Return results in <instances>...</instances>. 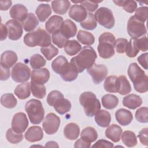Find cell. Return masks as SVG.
<instances>
[{
	"mask_svg": "<svg viewBox=\"0 0 148 148\" xmlns=\"http://www.w3.org/2000/svg\"><path fill=\"white\" fill-rule=\"evenodd\" d=\"M97 57V53L92 47L84 46L77 56L71 58L70 62L75 65L78 72L80 73L92 66Z\"/></svg>",
	"mask_w": 148,
	"mask_h": 148,
	"instance_id": "6da1fadb",
	"label": "cell"
},
{
	"mask_svg": "<svg viewBox=\"0 0 148 148\" xmlns=\"http://www.w3.org/2000/svg\"><path fill=\"white\" fill-rule=\"evenodd\" d=\"M128 75L136 91L140 93H145L147 91L148 77L136 63L133 62L129 65Z\"/></svg>",
	"mask_w": 148,
	"mask_h": 148,
	"instance_id": "7a4b0ae2",
	"label": "cell"
},
{
	"mask_svg": "<svg viewBox=\"0 0 148 148\" xmlns=\"http://www.w3.org/2000/svg\"><path fill=\"white\" fill-rule=\"evenodd\" d=\"M24 42L28 47H45L51 45V36L45 29L39 28L27 34L24 37Z\"/></svg>",
	"mask_w": 148,
	"mask_h": 148,
	"instance_id": "3957f363",
	"label": "cell"
},
{
	"mask_svg": "<svg viewBox=\"0 0 148 148\" xmlns=\"http://www.w3.org/2000/svg\"><path fill=\"white\" fill-rule=\"evenodd\" d=\"M114 42L115 37L113 34L110 32H104L99 36L97 49L100 57L108 59L114 56L115 53Z\"/></svg>",
	"mask_w": 148,
	"mask_h": 148,
	"instance_id": "277c9868",
	"label": "cell"
},
{
	"mask_svg": "<svg viewBox=\"0 0 148 148\" xmlns=\"http://www.w3.org/2000/svg\"><path fill=\"white\" fill-rule=\"evenodd\" d=\"M79 102L83 107L86 114L88 117H92L100 110L101 103L95 94L87 91L82 93L79 97Z\"/></svg>",
	"mask_w": 148,
	"mask_h": 148,
	"instance_id": "5b68a950",
	"label": "cell"
},
{
	"mask_svg": "<svg viewBox=\"0 0 148 148\" xmlns=\"http://www.w3.org/2000/svg\"><path fill=\"white\" fill-rule=\"evenodd\" d=\"M25 110L32 124H39L43 120L45 110L40 101L35 99L29 100L25 103Z\"/></svg>",
	"mask_w": 148,
	"mask_h": 148,
	"instance_id": "8992f818",
	"label": "cell"
},
{
	"mask_svg": "<svg viewBox=\"0 0 148 148\" xmlns=\"http://www.w3.org/2000/svg\"><path fill=\"white\" fill-rule=\"evenodd\" d=\"M94 16L96 21L103 27L111 29L114 27L115 20L113 12L110 9L105 7L99 8Z\"/></svg>",
	"mask_w": 148,
	"mask_h": 148,
	"instance_id": "52a82bcc",
	"label": "cell"
},
{
	"mask_svg": "<svg viewBox=\"0 0 148 148\" xmlns=\"http://www.w3.org/2000/svg\"><path fill=\"white\" fill-rule=\"evenodd\" d=\"M127 32L132 38H138L147 33V29L143 22L132 16L128 20Z\"/></svg>",
	"mask_w": 148,
	"mask_h": 148,
	"instance_id": "ba28073f",
	"label": "cell"
},
{
	"mask_svg": "<svg viewBox=\"0 0 148 148\" xmlns=\"http://www.w3.org/2000/svg\"><path fill=\"white\" fill-rule=\"evenodd\" d=\"M31 70L29 68L22 62L17 63L12 69V79L17 83H24L29 79Z\"/></svg>",
	"mask_w": 148,
	"mask_h": 148,
	"instance_id": "9c48e42d",
	"label": "cell"
},
{
	"mask_svg": "<svg viewBox=\"0 0 148 148\" xmlns=\"http://www.w3.org/2000/svg\"><path fill=\"white\" fill-rule=\"evenodd\" d=\"M60 122V119L58 116L53 113H49L43 121V129L47 134L53 135L58 131Z\"/></svg>",
	"mask_w": 148,
	"mask_h": 148,
	"instance_id": "30bf717a",
	"label": "cell"
},
{
	"mask_svg": "<svg viewBox=\"0 0 148 148\" xmlns=\"http://www.w3.org/2000/svg\"><path fill=\"white\" fill-rule=\"evenodd\" d=\"M88 73L91 76L93 82L97 84L101 83L108 75V68L103 64H94L92 66L87 69Z\"/></svg>",
	"mask_w": 148,
	"mask_h": 148,
	"instance_id": "8fae6325",
	"label": "cell"
},
{
	"mask_svg": "<svg viewBox=\"0 0 148 148\" xmlns=\"http://www.w3.org/2000/svg\"><path fill=\"white\" fill-rule=\"evenodd\" d=\"M28 125V120L27 116L23 112L16 113L12 120V129L16 132L22 134Z\"/></svg>",
	"mask_w": 148,
	"mask_h": 148,
	"instance_id": "7c38bea8",
	"label": "cell"
},
{
	"mask_svg": "<svg viewBox=\"0 0 148 148\" xmlns=\"http://www.w3.org/2000/svg\"><path fill=\"white\" fill-rule=\"evenodd\" d=\"M8 32V38L12 40H17L22 36L23 27L21 23L15 20H10L5 24Z\"/></svg>",
	"mask_w": 148,
	"mask_h": 148,
	"instance_id": "4fadbf2b",
	"label": "cell"
},
{
	"mask_svg": "<svg viewBox=\"0 0 148 148\" xmlns=\"http://www.w3.org/2000/svg\"><path fill=\"white\" fill-rule=\"evenodd\" d=\"M10 17L18 21H23L28 16V9L22 4L14 5L10 9Z\"/></svg>",
	"mask_w": 148,
	"mask_h": 148,
	"instance_id": "5bb4252c",
	"label": "cell"
},
{
	"mask_svg": "<svg viewBox=\"0 0 148 148\" xmlns=\"http://www.w3.org/2000/svg\"><path fill=\"white\" fill-rule=\"evenodd\" d=\"M63 21V18L62 17L53 15L46 21L45 24V28L49 33L53 35L60 31Z\"/></svg>",
	"mask_w": 148,
	"mask_h": 148,
	"instance_id": "9a60e30c",
	"label": "cell"
},
{
	"mask_svg": "<svg viewBox=\"0 0 148 148\" xmlns=\"http://www.w3.org/2000/svg\"><path fill=\"white\" fill-rule=\"evenodd\" d=\"M31 75L32 82L40 84L46 83L50 78V72L47 68L34 69Z\"/></svg>",
	"mask_w": 148,
	"mask_h": 148,
	"instance_id": "2e32d148",
	"label": "cell"
},
{
	"mask_svg": "<svg viewBox=\"0 0 148 148\" xmlns=\"http://www.w3.org/2000/svg\"><path fill=\"white\" fill-rule=\"evenodd\" d=\"M87 16L86 9L80 5H73L69 11V16L77 22L83 21Z\"/></svg>",
	"mask_w": 148,
	"mask_h": 148,
	"instance_id": "e0dca14e",
	"label": "cell"
},
{
	"mask_svg": "<svg viewBox=\"0 0 148 148\" xmlns=\"http://www.w3.org/2000/svg\"><path fill=\"white\" fill-rule=\"evenodd\" d=\"M60 31L64 36L68 39L76 35L77 27L73 21L71 20L67 19L63 21Z\"/></svg>",
	"mask_w": 148,
	"mask_h": 148,
	"instance_id": "ac0fdd59",
	"label": "cell"
},
{
	"mask_svg": "<svg viewBox=\"0 0 148 148\" xmlns=\"http://www.w3.org/2000/svg\"><path fill=\"white\" fill-rule=\"evenodd\" d=\"M24 136L25 139L29 142H38L43 137V130L39 126H32L28 129Z\"/></svg>",
	"mask_w": 148,
	"mask_h": 148,
	"instance_id": "d6986e66",
	"label": "cell"
},
{
	"mask_svg": "<svg viewBox=\"0 0 148 148\" xmlns=\"http://www.w3.org/2000/svg\"><path fill=\"white\" fill-rule=\"evenodd\" d=\"M78 73L79 72L75 65L70 62L65 66L62 72L60 73V75L64 81L72 82L77 78Z\"/></svg>",
	"mask_w": 148,
	"mask_h": 148,
	"instance_id": "ffe728a7",
	"label": "cell"
},
{
	"mask_svg": "<svg viewBox=\"0 0 148 148\" xmlns=\"http://www.w3.org/2000/svg\"><path fill=\"white\" fill-rule=\"evenodd\" d=\"M115 117L117 121L123 126L129 125L133 119V116L131 112L123 108L120 109L116 112Z\"/></svg>",
	"mask_w": 148,
	"mask_h": 148,
	"instance_id": "44dd1931",
	"label": "cell"
},
{
	"mask_svg": "<svg viewBox=\"0 0 148 148\" xmlns=\"http://www.w3.org/2000/svg\"><path fill=\"white\" fill-rule=\"evenodd\" d=\"M122 131L123 130L120 126L113 124L105 130V136L113 142H118L120 140Z\"/></svg>",
	"mask_w": 148,
	"mask_h": 148,
	"instance_id": "7402d4cb",
	"label": "cell"
},
{
	"mask_svg": "<svg viewBox=\"0 0 148 148\" xmlns=\"http://www.w3.org/2000/svg\"><path fill=\"white\" fill-rule=\"evenodd\" d=\"M142 103V98L138 95L131 94L123 99V104L124 106L130 109H135Z\"/></svg>",
	"mask_w": 148,
	"mask_h": 148,
	"instance_id": "603a6c76",
	"label": "cell"
},
{
	"mask_svg": "<svg viewBox=\"0 0 148 148\" xmlns=\"http://www.w3.org/2000/svg\"><path fill=\"white\" fill-rule=\"evenodd\" d=\"M18 60L16 53L12 50L4 51L1 56V64L9 68L13 66Z\"/></svg>",
	"mask_w": 148,
	"mask_h": 148,
	"instance_id": "cb8c5ba5",
	"label": "cell"
},
{
	"mask_svg": "<svg viewBox=\"0 0 148 148\" xmlns=\"http://www.w3.org/2000/svg\"><path fill=\"white\" fill-rule=\"evenodd\" d=\"M80 134V128L77 124L74 123L68 124L64 129V135L69 140L76 139Z\"/></svg>",
	"mask_w": 148,
	"mask_h": 148,
	"instance_id": "d4e9b609",
	"label": "cell"
},
{
	"mask_svg": "<svg viewBox=\"0 0 148 148\" xmlns=\"http://www.w3.org/2000/svg\"><path fill=\"white\" fill-rule=\"evenodd\" d=\"M95 121L99 126L103 128L109 126L111 121L110 114L105 110H99L95 114Z\"/></svg>",
	"mask_w": 148,
	"mask_h": 148,
	"instance_id": "484cf974",
	"label": "cell"
},
{
	"mask_svg": "<svg viewBox=\"0 0 148 148\" xmlns=\"http://www.w3.org/2000/svg\"><path fill=\"white\" fill-rule=\"evenodd\" d=\"M55 110L60 114H64L71 109V102L64 98V96L58 99L53 105Z\"/></svg>",
	"mask_w": 148,
	"mask_h": 148,
	"instance_id": "4316f807",
	"label": "cell"
},
{
	"mask_svg": "<svg viewBox=\"0 0 148 148\" xmlns=\"http://www.w3.org/2000/svg\"><path fill=\"white\" fill-rule=\"evenodd\" d=\"M71 6V2L67 0L53 1L51 7L53 12L60 15L65 14Z\"/></svg>",
	"mask_w": 148,
	"mask_h": 148,
	"instance_id": "83f0119b",
	"label": "cell"
},
{
	"mask_svg": "<svg viewBox=\"0 0 148 148\" xmlns=\"http://www.w3.org/2000/svg\"><path fill=\"white\" fill-rule=\"evenodd\" d=\"M52 12L49 4L41 3L35 10V13L40 22H44L51 15Z\"/></svg>",
	"mask_w": 148,
	"mask_h": 148,
	"instance_id": "f1b7e54d",
	"label": "cell"
},
{
	"mask_svg": "<svg viewBox=\"0 0 148 148\" xmlns=\"http://www.w3.org/2000/svg\"><path fill=\"white\" fill-rule=\"evenodd\" d=\"M30 83H23L16 87L14 93L20 99H25L30 96Z\"/></svg>",
	"mask_w": 148,
	"mask_h": 148,
	"instance_id": "f546056e",
	"label": "cell"
},
{
	"mask_svg": "<svg viewBox=\"0 0 148 148\" xmlns=\"http://www.w3.org/2000/svg\"><path fill=\"white\" fill-rule=\"evenodd\" d=\"M24 30L31 32L34 30L39 24V21L34 13H28L26 18L21 22Z\"/></svg>",
	"mask_w": 148,
	"mask_h": 148,
	"instance_id": "4dcf8cb0",
	"label": "cell"
},
{
	"mask_svg": "<svg viewBox=\"0 0 148 148\" xmlns=\"http://www.w3.org/2000/svg\"><path fill=\"white\" fill-rule=\"evenodd\" d=\"M65 52L69 56H75L82 49V46L76 40H68L64 46Z\"/></svg>",
	"mask_w": 148,
	"mask_h": 148,
	"instance_id": "1f68e13d",
	"label": "cell"
},
{
	"mask_svg": "<svg viewBox=\"0 0 148 148\" xmlns=\"http://www.w3.org/2000/svg\"><path fill=\"white\" fill-rule=\"evenodd\" d=\"M103 87L108 92L116 93L118 91V77L110 75L106 77L103 84Z\"/></svg>",
	"mask_w": 148,
	"mask_h": 148,
	"instance_id": "d6a6232c",
	"label": "cell"
},
{
	"mask_svg": "<svg viewBox=\"0 0 148 148\" xmlns=\"http://www.w3.org/2000/svg\"><path fill=\"white\" fill-rule=\"evenodd\" d=\"M131 91V87L129 81L124 75L118 77V91L120 95H125L129 94Z\"/></svg>",
	"mask_w": 148,
	"mask_h": 148,
	"instance_id": "836d02e7",
	"label": "cell"
},
{
	"mask_svg": "<svg viewBox=\"0 0 148 148\" xmlns=\"http://www.w3.org/2000/svg\"><path fill=\"white\" fill-rule=\"evenodd\" d=\"M102 106L107 109H113L115 108L119 103L118 98L113 95L108 94L103 95L101 99Z\"/></svg>",
	"mask_w": 148,
	"mask_h": 148,
	"instance_id": "e575fe53",
	"label": "cell"
},
{
	"mask_svg": "<svg viewBox=\"0 0 148 148\" xmlns=\"http://www.w3.org/2000/svg\"><path fill=\"white\" fill-rule=\"evenodd\" d=\"M80 136L82 139L91 143L97 140L98 138V134L94 128L88 127L82 130Z\"/></svg>",
	"mask_w": 148,
	"mask_h": 148,
	"instance_id": "d590c367",
	"label": "cell"
},
{
	"mask_svg": "<svg viewBox=\"0 0 148 148\" xmlns=\"http://www.w3.org/2000/svg\"><path fill=\"white\" fill-rule=\"evenodd\" d=\"M77 40L83 45L90 46L95 42V38L94 35L87 31L83 30H79L77 35Z\"/></svg>",
	"mask_w": 148,
	"mask_h": 148,
	"instance_id": "8d00e7d4",
	"label": "cell"
},
{
	"mask_svg": "<svg viewBox=\"0 0 148 148\" xmlns=\"http://www.w3.org/2000/svg\"><path fill=\"white\" fill-rule=\"evenodd\" d=\"M31 90L32 95L39 99H43L46 95V87L44 84L38 83L31 81Z\"/></svg>",
	"mask_w": 148,
	"mask_h": 148,
	"instance_id": "74e56055",
	"label": "cell"
},
{
	"mask_svg": "<svg viewBox=\"0 0 148 148\" xmlns=\"http://www.w3.org/2000/svg\"><path fill=\"white\" fill-rule=\"evenodd\" d=\"M123 143L128 147H134L137 145V139L135 133L131 131H125L121 136Z\"/></svg>",
	"mask_w": 148,
	"mask_h": 148,
	"instance_id": "f35d334b",
	"label": "cell"
},
{
	"mask_svg": "<svg viewBox=\"0 0 148 148\" xmlns=\"http://www.w3.org/2000/svg\"><path fill=\"white\" fill-rule=\"evenodd\" d=\"M68 60L63 56H59L51 63V68L54 72L60 75L65 66L68 64Z\"/></svg>",
	"mask_w": 148,
	"mask_h": 148,
	"instance_id": "ab89813d",
	"label": "cell"
},
{
	"mask_svg": "<svg viewBox=\"0 0 148 148\" xmlns=\"http://www.w3.org/2000/svg\"><path fill=\"white\" fill-rule=\"evenodd\" d=\"M1 103L4 107L8 109H12L16 106L17 101L13 94L6 93L2 95Z\"/></svg>",
	"mask_w": 148,
	"mask_h": 148,
	"instance_id": "60d3db41",
	"label": "cell"
},
{
	"mask_svg": "<svg viewBox=\"0 0 148 148\" xmlns=\"http://www.w3.org/2000/svg\"><path fill=\"white\" fill-rule=\"evenodd\" d=\"M117 6H122L123 9L128 13H132L137 9V3L134 1H113Z\"/></svg>",
	"mask_w": 148,
	"mask_h": 148,
	"instance_id": "b9f144b4",
	"label": "cell"
},
{
	"mask_svg": "<svg viewBox=\"0 0 148 148\" xmlns=\"http://www.w3.org/2000/svg\"><path fill=\"white\" fill-rule=\"evenodd\" d=\"M80 25L87 30L94 29L97 27V21L94 14L91 13H88L86 18L80 23Z\"/></svg>",
	"mask_w": 148,
	"mask_h": 148,
	"instance_id": "7bdbcfd3",
	"label": "cell"
},
{
	"mask_svg": "<svg viewBox=\"0 0 148 148\" xmlns=\"http://www.w3.org/2000/svg\"><path fill=\"white\" fill-rule=\"evenodd\" d=\"M40 52L47 60H51L58 54V50L54 45L51 44L47 46L42 47L40 48Z\"/></svg>",
	"mask_w": 148,
	"mask_h": 148,
	"instance_id": "ee69618b",
	"label": "cell"
},
{
	"mask_svg": "<svg viewBox=\"0 0 148 148\" xmlns=\"http://www.w3.org/2000/svg\"><path fill=\"white\" fill-rule=\"evenodd\" d=\"M45 59L39 54H35L30 58V65L32 68L36 69H39L46 65Z\"/></svg>",
	"mask_w": 148,
	"mask_h": 148,
	"instance_id": "f6af8a7d",
	"label": "cell"
},
{
	"mask_svg": "<svg viewBox=\"0 0 148 148\" xmlns=\"http://www.w3.org/2000/svg\"><path fill=\"white\" fill-rule=\"evenodd\" d=\"M6 138L10 143L16 144L23 140V135L21 134L14 132L12 128H9L6 133Z\"/></svg>",
	"mask_w": 148,
	"mask_h": 148,
	"instance_id": "bcb514c9",
	"label": "cell"
},
{
	"mask_svg": "<svg viewBox=\"0 0 148 148\" xmlns=\"http://www.w3.org/2000/svg\"><path fill=\"white\" fill-rule=\"evenodd\" d=\"M139 50L136 45V40L135 38H131L128 42L127 47L125 50V53L128 57L134 58L139 53Z\"/></svg>",
	"mask_w": 148,
	"mask_h": 148,
	"instance_id": "7dc6e473",
	"label": "cell"
},
{
	"mask_svg": "<svg viewBox=\"0 0 148 148\" xmlns=\"http://www.w3.org/2000/svg\"><path fill=\"white\" fill-rule=\"evenodd\" d=\"M148 108L142 107L139 108L135 112V118L138 121L141 123H147L148 122Z\"/></svg>",
	"mask_w": 148,
	"mask_h": 148,
	"instance_id": "c3c4849f",
	"label": "cell"
},
{
	"mask_svg": "<svg viewBox=\"0 0 148 148\" xmlns=\"http://www.w3.org/2000/svg\"><path fill=\"white\" fill-rule=\"evenodd\" d=\"M51 38L53 43L60 49L62 48L64 46L66 41L68 40L62 35L60 31H58L53 34Z\"/></svg>",
	"mask_w": 148,
	"mask_h": 148,
	"instance_id": "681fc988",
	"label": "cell"
},
{
	"mask_svg": "<svg viewBox=\"0 0 148 148\" xmlns=\"http://www.w3.org/2000/svg\"><path fill=\"white\" fill-rule=\"evenodd\" d=\"M128 43V40L125 38H118L115 40L114 47L115 48L116 52L120 54L125 53Z\"/></svg>",
	"mask_w": 148,
	"mask_h": 148,
	"instance_id": "f907efd6",
	"label": "cell"
},
{
	"mask_svg": "<svg viewBox=\"0 0 148 148\" xmlns=\"http://www.w3.org/2000/svg\"><path fill=\"white\" fill-rule=\"evenodd\" d=\"M148 8L147 6L140 7L136 10L134 16L139 20L145 23L147 18Z\"/></svg>",
	"mask_w": 148,
	"mask_h": 148,
	"instance_id": "816d5d0a",
	"label": "cell"
},
{
	"mask_svg": "<svg viewBox=\"0 0 148 148\" xmlns=\"http://www.w3.org/2000/svg\"><path fill=\"white\" fill-rule=\"evenodd\" d=\"M63 96L64 95L60 91L57 90H53L48 94L47 97V102L50 106H53L56 101Z\"/></svg>",
	"mask_w": 148,
	"mask_h": 148,
	"instance_id": "f5cc1de1",
	"label": "cell"
},
{
	"mask_svg": "<svg viewBox=\"0 0 148 148\" xmlns=\"http://www.w3.org/2000/svg\"><path fill=\"white\" fill-rule=\"evenodd\" d=\"M101 1H83L81 3V5L83 6L86 10L92 12H94L98 7V3Z\"/></svg>",
	"mask_w": 148,
	"mask_h": 148,
	"instance_id": "db71d44e",
	"label": "cell"
},
{
	"mask_svg": "<svg viewBox=\"0 0 148 148\" xmlns=\"http://www.w3.org/2000/svg\"><path fill=\"white\" fill-rule=\"evenodd\" d=\"M136 45L139 49V50H141L142 51H146L148 49V44H147V39L146 36H143L141 38H139V39H135Z\"/></svg>",
	"mask_w": 148,
	"mask_h": 148,
	"instance_id": "11a10c76",
	"label": "cell"
},
{
	"mask_svg": "<svg viewBox=\"0 0 148 148\" xmlns=\"http://www.w3.org/2000/svg\"><path fill=\"white\" fill-rule=\"evenodd\" d=\"M147 132L148 128H145L140 131L138 138H139L140 143L144 145L147 146L148 145V139H147Z\"/></svg>",
	"mask_w": 148,
	"mask_h": 148,
	"instance_id": "9f6ffc18",
	"label": "cell"
},
{
	"mask_svg": "<svg viewBox=\"0 0 148 148\" xmlns=\"http://www.w3.org/2000/svg\"><path fill=\"white\" fill-rule=\"evenodd\" d=\"M113 147V144L112 143L104 139L98 140L95 143H94L92 146V147H99V148H101V147L110 148Z\"/></svg>",
	"mask_w": 148,
	"mask_h": 148,
	"instance_id": "6f0895ef",
	"label": "cell"
},
{
	"mask_svg": "<svg viewBox=\"0 0 148 148\" xmlns=\"http://www.w3.org/2000/svg\"><path fill=\"white\" fill-rule=\"evenodd\" d=\"M10 77V69L9 68L1 64V76L0 79L2 81L6 80Z\"/></svg>",
	"mask_w": 148,
	"mask_h": 148,
	"instance_id": "680465c9",
	"label": "cell"
},
{
	"mask_svg": "<svg viewBox=\"0 0 148 148\" xmlns=\"http://www.w3.org/2000/svg\"><path fill=\"white\" fill-rule=\"evenodd\" d=\"M147 53H145L144 54H142L137 58L138 62L145 69H147Z\"/></svg>",
	"mask_w": 148,
	"mask_h": 148,
	"instance_id": "91938a15",
	"label": "cell"
},
{
	"mask_svg": "<svg viewBox=\"0 0 148 148\" xmlns=\"http://www.w3.org/2000/svg\"><path fill=\"white\" fill-rule=\"evenodd\" d=\"M91 146V143L85 141L84 140L82 139V138L79 139L78 140H77L74 145V147L78 148V147H86V148H88V147H90Z\"/></svg>",
	"mask_w": 148,
	"mask_h": 148,
	"instance_id": "94428289",
	"label": "cell"
},
{
	"mask_svg": "<svg viewBox=\"0 0 148 148\" xmlns=\"http://www.w3.org/2000/svg\"><path fill=\"white\" fill-rule=\"evenodd\" d=\"M0 31H1V40H5L7 35L8 34V29L6 27V25H3V24H1V27H0Z\"/></svg>",
	"mask_w": 148,
	"mask_h": 148,
	"instance_id": "6125c7cd",
	"label": "cell"
},
{
	"mask_svg": "<svg viewBox=\"0 0 148 148\" xmlns=\"http://www.w3.org/2000/svg\"><path fill=\"white\" fill-rule=\"evenodd\" d=\"M11 1H0V9L1 10H7L12 5Z\"/></svg>",
	"mask_w": 148,
	"mask_h": 148,
	"instance_id": "be15d7a7",
	"label": "cell"
},
{
	"mask_svg": "<svg viewBox=\"0 0 148 148\" xmlns=\"http://www.w3.org/2000/svg\"><path fill=\"white\" fill-rule=\"evenodd\" d=\"M45 146L48 147H59L57 143L54 141H49L47 142L45 145Z\"/></svg>",
	"mask_w": 148,
	"mask_h": 148,
	"instance_id": "e7e4bbea",
	"label": "cell"
}]
</instances>
